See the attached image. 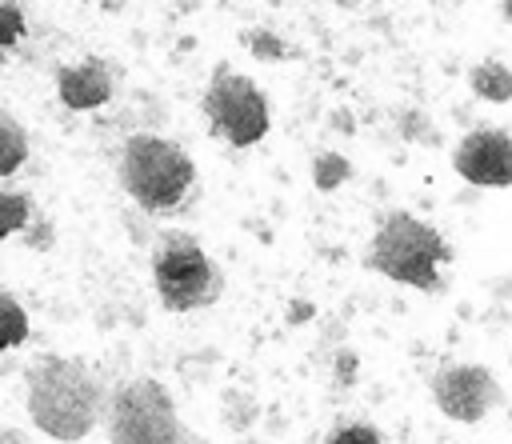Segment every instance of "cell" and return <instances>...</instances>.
Returning a JSON list of instances; mask_svg holds the SVG:
<instances>
[{"label": "cell", "mask_w": 512, "mask_h": 444, "mask_svg": "<svg viewBox=\"0 0 512 444\" xmlns=\"http://www.w3.org/2000/svg\"><path fill=\"white\" fill-rule=\"evenodd\" d=\"M352 176V168H348V160L340 156V152H320L316 160H312V184L320 188V192H332L336 184H344Z\"/></svg>", "instance_id": "obj_14"}, {"label": "cell", "mask_w": 512, "mask_h": 444, "mask_svg": "<svg viewBox=\"0 0 512 444\" xmlns=\"http://www.w3.org/2000/svg\"><path fill=\"white\" fill-rule=\"evenodd\" d=\"M152 284L168 312H196L220 300L224 272L192 232L168 228L152 248Z\"/></svg>", "instance_id": "obj_4"}, {"label": "cell", "mask_w": 512, "mask_h": 444, "mask_svg": "<svg viewBox=\"0 0 512 444\" xmlns=\"http://www.w3.org/2000/svg\"><path fill=\"white\" fill-rule=\"evenodd\" d=\"M500 16H504V20L512 24V0H504V4H500Z\"/></svg>", "instance_id": "obj_19"}, {"label": "cell", "mask_w": 512, "mask_h": 444, "mask_svg": "<svg viewBox=\"0 0 512 444\" xmlns=\"http://www.w3.org/2000/svg\"><path fill=\"white\" fill-rule=\"evenodd\" d=\"M452 168L480 188H512V136L504 128H472L452 152Z\"/></svg>", "instance_id": "obj_8"}, {"label": "cell", "mask_w": 512, "mask_h": 444, "mask_svg": "<svg viewBox=\"0 0 512 444\" xmlns=\"http://www.w3.org/2000/svg\"><path fill=\"white\" fill-rule=\"evenodd\" d=\"M248 48H252L260 60H276V56H284V44H280V40H276L268 28L252 32V36H248Z\"/></svg>", "instance_id": "obj_17"}, {"label": "cell", "mask_w": 512, "mask_h": 444, "mask_svg": "<svg viewBox=\"0 0 512 444\" xmlns=\"http://www.w3.org/2000/svg\"><path fill=\"white\" fill-rule=\"evenodd\" d=\"M448 256L452 252H448L444 236L428 220H420L412 212H388L368 240L364 268L380 272L396 284H412L420 292H432V288H440V264Z\"/></svg>", "instance_id": "obj_2"}, {"label": "cell", "mask_w": 512, "mask_h": 444, "mask_svg": "<svg viewBox=\"0 0 512 444\" xmlns=\"http://www.w3.org/2000/svg\"><path fill=\"white\" fill-rule=\"evenodd\" d=\"M240 444H260V440H240Z\"/></svg>", "instance_id": "obj_20"}, {"label": "cell", "mask_w": 512, "mask_h": 444, "mask_svg": "<svg viewBox=\"0 0 512 444\" xmlns=\"http://www.w3.org/2000/svg\"><path fill=\"white\" fill-rule=\"evenodd\" d=\"M112 68L104 56H88L80 64H60L56 68V92L64 100V108L72 112H88V108H100L112 100Z\"/></svg>", "instance_id": "obj_9"}, {"label": "cell", "mask_w": 512, "mask_h": 444, "mask_svg": "<svg viewBox=\"0 0 512 444\" xmlns=\"http://www.w3.org/2000/svg\"><path fill=\"white\" fill-rule=\"evenodd\" d=\"M28 312H24V304L12 296V292H4L0 288V352H8V348H20L24 340H28Z\"/></svg>", "instance_id": "obj_12"}, {"label": "cell", "mask_w": 512, "mask_h": 444, "mask_svg": "<svg viewBox=\"0 0 512 444\" xmlns=\"http://www.w3.org/2000/svg\"><path fill=\"white\" fill-rule=\"evenodd\" d=\"M0 440H4V444H24V436H20V432H16V436H12V432H0Z\"/></svg>", "instance_id": "obj_18"}, {"label": "cell", "mask_w": 512, "mask_h": 444, "mask_svg": "<svg viewBox=\"0 0 512 444\" xmlns=\"http://www.w3.org/2000/svg\"><path fill=\"white\" fill-rule=\"evenodd\" d=\"M24 160H28V128L20 124V116L0 108V176H16Z\"/></svg>", "instance_id": "obj_11"}, {"label": "cell", "mask_w": 512, "mask_h": 444, "mask_svg": "<svg viewBox=\"0 0 512 444\" xmlns=\"http://www.w3.org/2000/svg\"><path fill=\"white\" fill-rule=\"evenodd\" d=\"M324 444H384V436L368 420H344L324 436Z\"/></svg>", "instance_id": "obj_15"}, {"label": "cell", "mask_w": 512, "mask_h": 444, "mask_svg": "<svg viewBox=\"0 0 512 444\" xmlns=\"http://www.w3.org/2000/svg\"><path fill=\"white\" fill-rule=\"evenodd\" d=\"M104 428L112 444H196V432L180 420L176 400L152 376H132L112 388Z\"/></svg>", "instance_id": "obj_5"}, {"label": "cell", "mask_w": 512, "mask_h": 444, "mask_svg": "<svg viewBox=\"0 0 512 444\" xmlns=\"http://www.w3.org/2000/svg\"><path fill=\"white\" fill-rule=\"evenodd\" d=\"M432 400L448 420L476 424L504 400V392L496 372L484 364H444L432 376Z\"/></svg>", "instance_id": "obj_7"}, {"label": "cell", "mask_w": 512, "mask_h": 444, "mask_svg": "<svg viewBox=\"0 0 512 444\" xmlns=\"http://www.w3.org/2000/svg\"><path fill=\"white\" fill-rule=\"evenodd\" d=\"M32 224V200L24 192H0V240L28 232Z\"/></svg>", "instance_id": "obj_13"}, {"label": "cell", "mask_w": 512, "mask_h": 444, "mask_svg": "<svg viewBox=\"0 0 512 444\" xmlns=\"http://www.w3.org/2000/svg\"><path fill=\"white\" fill-rule=\"evenodd\" d=\"M116 172H120V188L144 212H172L196 180L192 156L176 140L156 136V132H132L120 144Z\"/></svg>", "instance_id": "obj_3"}, {"label": "cell", "mask_w": 512, "mask_h": 444, "mask_svg": "<svg viewBox=\"0 0 512 444\" xmlns=\"http://www.w3.org/2000/svg\"><path fill=\"white\" fill-rule=\"evenodd\" d=\"M468 88H472V96H480L488 104H508L512 100V68L500 60H476L468 68Z\"/></svg>", "instance_id": "obj_10"}, {"label": "cell", "mask_w": 512, "mask_h": 444, "mask_svg": "<svg viewBox=\"0 0 512 444\" xmlns=\"http://www.w3.org/2000/svg\"><path fill=\"white\" fill-rule=\"evenodd\" d=\"M28 380V420L60 440V444H76L84 440L104 416H108V400L112 392L104 388V380L68 356H40L32 360V368L24 372Z\"/></svg>", "instance_id": "obj_1"}, {"label": "cell", "mask_w": 512, "mask_h": 444, "mask_svg": "<svg viewBox=\"0 0 512 444\" xmlns=\"http://www.w3.org/2000/svg\"><path fill=\"white\" fill-rule=\"evenodd\" d=\"M204 116L216 136H224L232 148H248L268 136L272 112L268 96L248 80L244 72H232L228 64H216L208 88H204Z\"/></svg>", "instance_id": "obj_6"}, {"label": "cell", "mask_w": 512, "mask_h": 444, "mask_svg": "<svg viewBox=\"0 0 512 444\" xmlns=\"http://www.w3.org/2000/svg\"><path fill=\"white\" fill-rule=\"evenodd\" d=\"M24 36V8L12 0H0V48H16Z\"/></svg>", "instance_id": "obj_16"}, {"label": "cell", "mask_w": 512, "mask_h": 444, "mask_svg": "<svg viewBox=\"0 0 512 444\" xmlns=\"http://www.w3.org/2000/svg\"><path fill=\"white\" fill-rule=\"evenodd\" d=\"M196 444H204V440H200V436H196Z\"/></svg>", "instance_id": "obj_21"}]
</instances>
